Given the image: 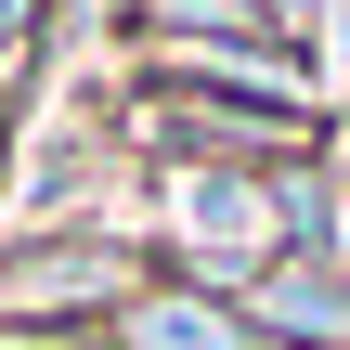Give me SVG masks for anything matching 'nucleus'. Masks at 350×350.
Listing matches in <instances>:
<instances>
[{
	"label": "nucleus",
	"mask_w": 350,
	"mask_h": 350,
	"mask_svg": "<svg viewBox=\"0 0 350 350\" xmlns=\"http://www.w3.org/2000/svg\"><path fill=\"white\" fill-rule=\"evenodd\" d=\"M325 39H338V65H350V0H325Z\"/></svg>",
	"instance_id": "4"
},
{
	"label": "nucleus",
	"mask_w": 350,
	"mask_h": 350,
	"mask_svg": "<svg viewBox=\"0 0 350 350\" xmlns=\"http://www.w3.org/2000/svg\"><path fill=\"white\" fill-rule=\"evenodd\" d=\"M338 260H350V208H338Z\"/></svg>",
	"instance_id": "5"
},
{
	"label": "nucleus",
	"mask_w": 350,
	"mask_h": 350,
	"mask_svg": "<svg viewBox=\"0 0 350 350\" xmlns=\"http://www.w3.org/2000/svg\"><path fill=\"white\" fill-rule=\"evenodd\" d=\"M182 221H195L208 260H260L273 247V195H247V182H182Z\"/></svg>",
	"instance_id": "2"
},
{
	"label": "nucleus",
	"mask_w": 350,
	"mask_h": 350,
	"mask_svg": "<svg viewBox=\"0 0 350 350\" xmlns=\"http://www.w3.org/2000/svg\"><path fill=\"white\" fill-rule=\"evenodd\" d=\"M130 350H260L221 299H195V286H169V299H130V325H117Z\"/></svg>",
	"instance_id": "1"
},
{
	"label": "nucleus",
	"mask_w": 350,
	"mask_h": 350,
	"mask_svg": "<svg viewBox=\"0 0 350 350\" xmlns=\"http://www.w3.org/2000/svg\"><path fill=\"white\" fill-rule=\"evenodd\" d=\"M260 325L299 338V350H338L350 338V299L325 286V273H260Z\"/></svg>",
	"instance_id": "3"
}]
</instances>
